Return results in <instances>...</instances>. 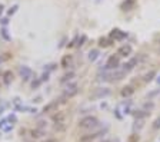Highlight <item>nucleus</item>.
I'll list each match as a JSON object with an SVG mask.
<instances>
[{
	"label": "nucleus",
	"mask_w": 160,
	"mask_h": 142,
	"mask_svg": "<svg viewBox=\"0 0 160 142\" xmlns=\"http://www.w3.org/2000/svg\"><path fill=\"white\" fill-rule=\"evenodd\" d=\"M79 126L82 129H95V128L99 126V121H97V118L95 116H86V118H83V119H80Z\"/></svg>",
	"instance_id": "f257e3e1"
},
{
	"label": "nucleus",
	"mask_w": 160,
	"mask_h": 142,
	"mask_svg": "<svg viewBox=\"0 0 160 142\" xmlns=\"http://www.w3.org/2000/svg\"><path fill=\"white\" fill-rule=\"evenodd\" d=\"M79 92V88L76 83H72L69 85L67 88L64 89V92H63V96H62V102H64V99H70V98H73V96H76Z\"/></svg>",
	"instance_id": "f03ea898"
},
{
	"label": "nucleus",
	"mask_w": 160,
	"mask_h": 142,
	"mask_svg": "<svg viewBox=\"0 0 160 142\" xmlns=\"http://www.w3.org/2000/svg\"><path fill=\"white\" fill-rule=\"evenodd\" d=\"M120 65V59L117 55H113V56H110L109 58V60H107L106 63V67L104 69H117V66Z\"/></svg>",
	"instance_id": "7ed1b4c3"
},
{
	"label": "nucleus",
	"mask_w": 160,
	"mask_h": 142,
	"mask_svg": "<svg viewBox=\"0 0 160 142\" xmlns=\"http://www.w3.org/2000/svg\"><path fill=\"white\" fill-rule=\"evenodd\" d=\"M131 52H133V49H131L130 45H123V46H120L119 50H117V56H122V58H127V56H130Z\"/></svg>",
	"instance_id": "20e7f679"
},
{
	"label": "nucleus",
	"mask_w": 160,
	"mask_h": 142,
	"mask_svg": "<svg viewBox=\"0 0 160 142\" xmlns=\"http://www.w3.org/2000/svg\"><path fill=\"white\" fill-rule=\"evenodd\" d=\"M59 100H53V102H50V103H47L43 108V112L45 113H50V112H57V108H59Z\"/></svg>",
	"instance_id": "39448f33"
},
{
	"label": "nucleus",
	"mask_w": 160,
	"mask_h": 142,
	"mask_svg": "<svg viewBox=\"0 0 160 142\" xmlns=\"http://www.w3.org/2000/svg\"><path fill=\"white\" fill-rule=\"evenodd\" d=\"M126 76V72H123V71H116V72H113V73H110V79L109 80H111V82H117V80H122Z\"/></svg>",
	"instance_id": "423d86ee"
},
{
	"label": "nucleus",
	"mask_w": 160,
	"mask_h": 142,
	"mask_svg": "<svg viewBox=\"0 0 160 142\" xmlns=\"http://www.w3.org/2000/svg\"><path fill=\"white\" fill-rule=\"evenodd\" d=\"M126 36H127L126 32H122V30H119V29L111 30V38L115 39V40H123Z\"/></svg>",
	"instance_id": "0eeeda50"
},
{
	"label": "nucleus",
	"mask_w": 160,
	"mask_h": 142,
	"mask_svg": "<svg viewBox=\"0 0 160 142\" xmlns=\"http://www.w3.org/2000/svg\"><path fill=\"white\" fill-rule=\"evenodd\" d=\"M20 75L25 78L26 80L27 79H30L32 78V75H33V72H32V69L30 67H27V66H21L20 67Z\"/></svg>",
	"instance_id": "6e6552de"
},
{
	"label": "nucleus",
	"mask_w": 160,
	"mask_h": 142,
	"mask_svg": "<svg viewBox=\"0 0 160 142\" xmlns=\"http://www.w3.org/2000/svg\"><path fill=\"white\" fill-rule=\"evenodd\" d=\"M64 118H66L64 112H60V111H59V112H56L53 116H52V119H53V122H56V124H63V122H64Z\"/></svg>",
	"instance_id": "1a4fd4ad"
},
{
	"label": "nucleus",
	"mask_w": 160,
	"mask_h": 142,
	"mask_svg": "<svg viewBox=\"0 0 160 142\" xmlns=\"http://www.w3.org/2000/svg\"><path fill=\"white\" fill-rule=\"evenodd\" d=\"M135 93V88L131 86V85H127V86H124L123 89H122V96L123 98H129V96H131Z\"/></svg>",
	"instance_id": "9d476101"
},
{
	"label": "nucleus",
	"mask_w": 160,
	"mask_h": 142,
	"mask_svg": "<svg viewBox=\"0 0 160 142\" xmlns=\"http://www.w3.org/2000/svg\"><path fill=\"white\" fill-rule=\"evenodd\" d=\"M3 80H4V83L6 85H9L10 82L13 80V73H12V71H6L3 73Z\"/></svg>",
	"instance_id": "9b49d317"
},
{
	"label": "nucleus",
	"mask_w": 160,
	"mask_h": 142,
	"mask_svg": "<svg viewBox=\"0 0 160 142\" xmlns=\"http://www.w3.org/2000/svg\"><path fill=\"white\" fill-rule=\"evenodd\" d=\"M12 128H13V125H12V124H9L7 121H2V122H0V129L4 131V132L12 131Z\"/></svg>",
	"instance_id": "f8f14e48"
},
{
	"label": "nucleus",
	"mask_w": 160,
	"mask_h": 142,
	"mask_svg": "<svg viewBox=\"0 0 160 142\" xmlns=\"http://www.w3.org/2000/svg\"><path fill=\"white\" fill-rule=\"evenodd\" d=\"M100 134H102V131H100V132H95V134L87 135V136H82V138H80V141H82V142H89V141H92V139L97 138V136H99Z\"/></svg>",
	"instance_id": "ddd939ff"
},
{
	"label": "nucleus",
	"mask_w": 160,
	"mask_h": 142,
	"mask_svg": "<svg viewBox=\"0 0 160 142\" xmlns=\"http://www.w3.org/2000/svg\"><path fill=\"white\" fill-rule=\"evenodd\" d=\"M154 76H156V71H150L149 73H146L143 76V82H150V80H153Z\"/></svg>",
	"instance_id": "4468645a"
},
{
	"label": "nucleus",
	"mask_w": 160,
	"mask_h": 142,
	"mask_svg": "<svg viewBox=\"0 0 160 142\" xmlns=\"http://www.w3.org/2000/svg\"><path fill=\"white\" fill-rule=\"evenodd\" d=\"M72 60H73V58H72L70 55L64 56V58H63V60H62V66H63V67H67L70 63H72Z\"/></svg>",
	"instance_id": "2eb2a0df"
},
{
	"label": "nucleus",
	"mask_w": 160,
	"mask_h": 142,
	"mask_svg": "<svg viewBox=\"0 0 160 142\" xmlns=\"http://www.w3.org/2000/svg\"><path fill=\"white\" fill-rule=\"evenodd\" d=\"M97 56H99V50L97 49H93V50H90V52H89V60H92V62H93V60H96V59H97Z\"/></svg>",
	"instance_id": "dca6fc26"
},
{
	"label": "nucleus",
	"mask_w": 160,
	"mask_h": 142,
	"mask_svg": "<svg viewBox=\"0 0 160 142\" xmlns=\"http://www.w3.org/2000/svg\"><path fill=\"white\" fill-rule=\"evenodd\" d=\"M110 95V91L109 89H100V91H97V93H96V96H99V98H102V96H107Z\"/></svg>",
	"instance_id": "f3484780"
},
{
	"label": "nucleus",
	"mask_w": 160,
	"mask_h": 142,
	"mask_svg": "<svg viewBox=\"0 0 160 142\" xmlns=\"http://www.w3.org/2000/svg\"><path fill=\"white\" fill-rule=\"evenodd\" d=\"M45 135V132L41 129H36V131H32V136L33 138H40V136H43Z\"/></svg>",
	"instance_id": "a211bd4d"
},
{
	"label": "nucleus",
	"mask_w": 160,
	"mask_h": 142,
	"mask_svg": "<svg viewBox=\"0 0 160 142\" xmlns=\"http://www.w3.org/2000/svg\"><path fill=\"white\" fill-rule=\"evenodd\" d=\"M73 78H74V73H73V72H69V73H66V75L62 78V82L64 83V82H67V80H70V79H73Z\"/></svg>",
	"instance_id": "6ab92c4d"
},
{
	"label": "nucleus",
	"mask_w": 160,
	"mask_h": 142,
	"mask_svg": "<svg viewBox=\"0 0 160 142\" xmlns=\"http://www.w3.org/2000/svg\"><path fill=\"white\" fill-rule=\"evenodd\" d=\"M110 45V40H107V39H104V38H102L100 40H99V46H102V47H107Z\"/></svg>",
	"instance_id": "aec40b11"
},
{
	"label": "nucleus",
	"mask_w": 160,
	"mask_h": 142,
	"mask_svg": "<svg viewBox=\"0 0 160 142\" xmlns=\"http://www.w3.org/2000/svg\"><path fill=\"white\" fill-rule=\"evenodd\" d=\"M147 113L144 112V111H136V113H135V116H136V119H143L144 116H146Z\"/></svg>",
	"instance_id": "412c9836"
},
{
	"label": "nucleus",
	"mask_w": 160,
	"mask_h": 142,
	"mask_svg": "<svg viewBox=\"0 0 160 142\" xmlns=\"http://www.w3.org/2000/svg\"><path fill=\"white\" fill-rule=\"evenodd\" d=\"M133 4H135V0H127V3L124 2V3H123V6H122V7H123V10H126V7H131Z\"/></svg>",
	"instance_id": "4be33fe9"
},
{
	"label": "nucleus",
	"mask_w": 160,
	"mask_h": 142,
	"mask_svg": "<svg viewBox=\"0 0 160 142\" xmlns=\"http://www.w3.org/2000/svg\"><path fill=\"white\" fill-rule=\"evenodd\" d=\"M153 128H154V129H159V128H160V116L157 118L154 122H153Z\"/></svg>",
	"instance_id": "5701e85b"
},
{
	"label": "nucleus",
	"mask_w": 160,
	"mask_h": 142,
	"mask_svg": "<svg viewBox=\"0 0 160 142\" xmlns=\"http://www.w3.org/2000/svg\"><path fill=\"white\" fill-rule=\"evenodd\" d=\"M139 141V136L137 135H133V136H130V139H129V142H137Z\"/></svg>",
	"instance_id": "b1692460"
},
{
	"label": "nucleus",
	"mask_w": 160,
	"mask_h": 142,
	"mask_svg": "<svg viewBox=\"0 0 160 142\" xmlns=\"http://www.w3.org/2000/svg\"><path fill=\"white\" fill-rule=\"evenodd\" d=\"M39 85H40V80H36V82H33V83H32V86H33V88H37Z\"/></svg>",
	"instance_id": "393cba45"
},
{
	"label": "nucleus",
	"mask_w": 160,
	"mask_h": 142,
	"mask_svg": "<svg viewBox=\"0 0 160 142\" xmlns=\"http://www.w3.org/2000/svg\"><path fill=\"white\" fill-rule=\"evenodd\" d=\"M9 121L10 122H16V116L13 115V116H9Z\"/></svg>",
	"instance_id": "a878e982"
},
{
	"label": "nucleus",
	"mask_w": 160,
	"mask_h": 142,
	"mask_svg": "<svg viewBox=\"0 0 160 142\" xmlns=\"http://www.w3.org/2000/svg\"><path fill=\"white\" fill-rule=\"evenodd\" d=\"M16 9H17V7H16V6H14V7H13L12 10H10V12H9V14H13V13L16 12Z\"/></svg>",
	"instance_id": "bb28decb"
},
{
	"label": "nucleus",
	"mask_w": 160,
	"mask_h": 142,
	"mask_svg": "<svg viewBox=\"0 0 160 142\" xmlns=\"http://www.w3.org/2000/svg\"><path fill=\"white\" fill-rule=\"evenodd\" d=\"M43 142H56V139H46V141H43Z\"/></svg>",
	"instance_id": "cd10ccee"
},
{
	"label": "nucleus",
	"mask_w": 160,
	"mask_h": 142,
	"mask_svg": "<svg viewBox=\"0 0 160 142\" xmlns=\"http://www.w3.org/2000/svg\"><path fill=\"white\" fill-rule=\"evenodd\" d=\"M3 12V6H2V4H0V13Z\"/></svg>",
	"instance_id": "c85d7f7f"
},
{
	"label": "nucleus",
	"mask_w": 160,
	"mask_h": 142,
	"mask_svg": "<svg viewBox=\"0 0 160 142\" xmlns=\"http://www.w3.org/2000/svg\"><path fill=\"white\" fill-rule=\"evenodd\" d=\"M0 60H2V59H0Z\"/></svg>",
	"instance_id": "c756f323"
}]
</instances>
